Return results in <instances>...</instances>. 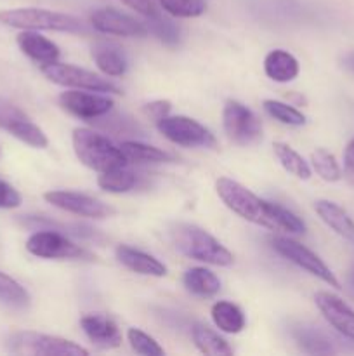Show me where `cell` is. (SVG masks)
<instances>
[{
  "mask_svg": "<svg viewBox=\"0 0 354 356\" xmlns=\"http://www.w3.org/2000/svg\"><path fill=\"white\" fill-rule=\"evenodd\" d=\"M120 149L124 152L125 159L132 163H170L174 156L156 146L144 145L139 141H124Z\"/></svg>",
  "mask_w": 354,
  "mask_h": 356,
  "instance_id": "26",
  "label": "cell"
},
{
  "mask_svg": "<svg viewBox=\"0 0 354 356\" xmlns=\"http://www.w3.org/2000/svg\"><path fill=\"white\" fill-rule=\"evenodd\" d=\"M135 184H137V177L132 170L127 169V165L101 172V176L97 177V186L108 193H127L134 190Z\"/></svg>",
  "mask_w": 354,
  "mask_h": 356,
  "instance_id": "27",
  "label": "cell"
},
{
  "mask_svg": "<svg viewBox=\"0 0 354 356\" xmlns=\"http://www.w3.org/2000/svg\"><path fill=\"white\" fill-rule=\"evenodd\" d=\"M170 108H172V106H170V101H163V99L153 101V103L146 104L144 113L148 115L149 118H153L155 122H158L160 118H163V117H167V115H169Z\"/></svg>",
  "mask_w": 354,
  "mask_h": 356,
  "instance_id": "37",
  "label": "cell"
},
{
  "mask_svg": "<svg viewBox=\"0 0 354 356\" xmlns=\"http://www.w3.org/2000/svg\"><path fill=\"white\" fill-rule=\"evenodd\" d=\"M0 127L6 129L24 145L33 146V148H45L49 145V139L44 131L35 125L19 108L3 99H0Z\"/></svg>",
  "mask_w": 354,
  "mask_h": 356,
  "instance_id": "13",
  "label": "cell"
},
{
  "mask_svg": "<svg viewBox=\"0 0 354 356\" xmlns=\"http://www.w3.org/2000/svg\"><path fill=\"white\" fill-rule=\"evenodd\" d=\"M146 28H148L149 33L155 35L160 42H163L169 47H174L180 42V28L174 21L160 17L158 14L149 17V24Z\"/></svg>",
  "mask_w": 354,
  "mask_h": 356,
  "instance_id": "32",
  "label": "cell"
},
{
  "mask_svg": "<svg viewBox=\"0 0 354 356\" xmlns=\"http://www.w3.org/2000/svg\"><path fill=\"white\" fill-rule=\"evenodd\" d=\"M262 106L269 117L281 122V124L292 125V127H301V125L305 124V115L302 111H298L297 108L292 106V104L283 103V101L266 99L262 103Z\"/></svg>",
  "mask_w": 354,
  "mask_h": 356,
  "instance_id": "30",
  "label": "cell"
},
{
  "mask_svg": "<svg viewBox=\"0 0 354 356\" xmlns=\"http://www.w3.org/2000/svg\"><path fill=\"white\" fill-rule=\"evenodd\" d=\"M115 254H117V259L120 261L125 268L134 271V273L156 278L167 277V273H169V270H167V266L162 261H158L155 256H151V254H146L130 245H118Z\"/></svg>",
  "mask_w": 354,
  "mask_h": 356,
  "instance_id": "17",
  "label": "cell"
},
{
  "mask_svg": "<svg viewBox=\"0 0 354 356\" xmlns=\"http://www.w3.org/2000/svg\"><path fill=\"white\" fill-rule=\"evenodd\" d=\"M273 149L278 162L281 163V167H283L287 172H290L292 176H295L297 179L307 181L309 177H311V167H309V163L305 162L294 148H290V146L285 145V143H274Z\"/></svg>",
  "mask_w": 354,
  "mask_h": 356,
  "instance_id": "28",
  "label": "cell"
},
{
  "mask_svg": "<svg viewBox=\"0 0 354 356\" xmlns=\"http://www.w3.org/2000/svg\"><path fill=\"white\" fill-rule=\"evenodd\" d=\"M344 172L347 179L354 184V139L346 146V152H344Z\"/></svg>",
  "mask_w": 354,
  "mask_h": 356,
  "instance_id": "39",
  "label": "cell"
},
{
  "mask_svg": "<svg viewBox=\"0 0 354 356\" xmlns=\"http://www.w3.org/2000/svg\"><path fill=\"white\" fill-rule=\"evenodd\" d=\"M42 73L51 80L52 83H58L62 87H71V89L92 90L101 94H121L115 83L103 79L97 73L89 70L78 68L75 65H66V63H51V65L40 66Z\"/></svg>",
  "mask_w": 354,
  "mask_h": 356,
  "instance_id": "8",
  "label": "cell"
},
{
  "mask_svg": "<svg viewBox=\"0 0 354 356\" xmlns=\"http://www.w3.org/2000/svg\"><path fill=\"white\" fill-rule=\"evenodd\" d=\"M23 202L19 191L9 183L0 179V209H17Z\"/></svg>",
  "mask_w": 354,
  "mask_h": 356,
  "instance_id": "36",
  "label": "cell"
},
{
  "mask_svg": "<svg viewBox=\"0 0 354 356\" xmlns=\"http://www.w3.org/2000/svg\"><path fill=\"white\" fill-rule=\"evenodd\" d=\"M127 339L130 343V348L139 355L144 356H162L163 348L153 339L151 336H148L146 332L139 329H128Z\"/></svg>",
  "mask_w": 354,
  "mask_h": 356,
  "instance_id": "34",
  "label": "cell"
},
{
  "mask_svg": "<svg viewBox=\"0 0 354 356\" xmlns=\"http://www.w3.org/2000/svg\"><path fill=\"white\" fill-rule=\"evenodd\" d=\"M120 2H124L125 6H128L130 9H134L135 13L142 14V16L146 17H153L156 16V7L155 3H153V0H120Z\"/></svg>",
  "mask_w": 354,
  "mask_h": 356,
  "instance_id": "38",
  "label": "cell"
},
{
  "mask_svg": "<svg viewBox=\"0 0 354 356\" xmlns=\"http://www.w3.org/2000/svg\"><path fill=\"white\" fill-rule=\"evenodd\" d=\"M191 337L198 350L203 355L208 356H231L233 348L229 346L228 341L224 337L219 336L215 330L210 327L203 325V323H194L191 329Z\"/></svg>",
  "mask_w": 354,
  "mask_h": 356,
  "instance_id": "24",
  "label": "cell"
},
{
  "mask_svg": "<svg viewBox=\"0 0 354 356\" xmlns=\"http://www.w3.org/2000/svg\"><path fill=\"white\" fill-rule=\"evenodd\" d=\"M351 284H353V287H354V270H353V275H351Z\"/></svg>",
  "mask_w": 354,
  "mask_h": 356,
  "instance_id": "41",
  "label": "cell"
},
{
  "mask_svg": "<svg viewBox=\"0 0 354 356\" xmlns=\"http://www.w3.org/2000/svg\"><path fill=\"white\" fill-rule=\"evenodd\" d=\"M174 247L186 257L212 266L228 268L235 263L233 254L215 236L189 222H177L169 232Z\"/></svg>",
  "mask_w": 354,
  "mask_h": 356,
  "instance_id": "2",
  "label": "cell"
},
{
  "mask_svg": "<svg viewBox=\"0 0 354 356\" xmlns=\"http://www.w3.org/2000/svg\"><path fill=\"white\" fill-rule=\"evenodd\" d=\"M314 211L323 222L347 242L354 243V221L340 205L330 200L314 202Z\"/></svg>",
  "mask_w": 354,
  "mask_h": 356,
  "instance_id": "19",
  "label": "cell"
},
{
  "mask_svg": "<svg viewBox=\"0 0 354 356\" xmlns=\"http://www.w3.org/2000/svg\"><path fill=\"white\" fill-rule=\"evenodd\" d=\"M160 3L174 17H198L207 10L203 0H160Z\"/></svg>",
  "mask_w": 354,
  "mask_h": 356,
  "instance_id": "33",
  "label": "cell"
},
{
  "mask_svg": "<svg viewBox=\"0 0 354 356\" xmlns=\"http://www.w3.org/2000/svg\"><path fill=\"white\" fill-rule=\"evenodd\" d=\"M92 59L108 76H121L127 72V58L121 49L111 42H97L92 47Z\"/></svg>",
  "mask_w": 354,
  "mask_h": 356,
  "instance_id": "21",
  "label": "cell"
},
{
  "mask_svg": "<svg viewBox=\"0 0 354 356\" xmlns=\"http://www.w3.org/2000/svg\"><path fill=\"white\" fill-rule=\"evenodd\" d=\"M311 163L312 169L316 170V174L323 181L335 183V181H339L342 177V170H340V165L337 163V159L332 153L326 152L325 148H318L316 152H312Z\"/></svg>",
  "mask_w": 354,
  "mask_h": 356,
  "instance_id": "31",
  "label": "cell"
},
{
  "mask_svg": "<svg viewBox=\"0 0 354 356\" xmlns=\"http://www.w3.org/2000/svg\"><path fill=\"white\" fill-rule=\"evenodd\" d=\"M156 129L160 134H163V138L184 148H217L215 136L200 122L184 117V115H177V117L167 115L156 122Z\"/></svg>",
  "mask_w": 354,
  "mask_h": 356,
  "instance_id": "6",
  "label": "cell"
},
{
  "mask_svg": "<svg viewBox=\"0 0 354 356\" xmlns=\"http://www.w3.org/2000/svg\"><path fill=\"white\" fill-rule=\"evenodd\" d=\"M222 125L229 141L235 145L250 146L262 138V124L257 115L238 101H226L222 110Z\"/></svg>",
  "mask_w": 354,
  "mask_h": 356,
  "instance_id": "10",
  "label": "cell"
},
{
  "mask_svg": "<svg viewBox=\"0 0 354 356\" xmlns=\"http://www.w3.org/2000/svg\"><path fill=\"white\" fill-rule=\"evenodd\" d=\"M0 301L12 308L23 309L30 306V294L14 278L0 271Z\"/></svg>",
  "mask_w": 354,
  "mask_h": 356,
  "instance_id": "29",
  "label": "cell"
},
{
  "mask_svg": "<svg viewBox=\"0 0 354 356\" xmlns=\"http://www.w3.org/2000/svg\"><path fill=\"white\" fill-rule=\"evenodd\" d=\"M292 336H294L295 343L298 344L304 353L309 355H335L339 351V348L335 346V341L332 337L326 336L325 332H321L319 329L312 325H302L294 327L292 330Z\"/></svg>",
  "mask_w": 354,
  "mask_h": 356,
  "instance_id": "20",
  "label": "cell"
},
{
  "mask_svg": "<svg viewBox=\"0 0 354 356\" xmlns=\"http://www.w3.org/2000/svg\"><path fill=\"white\" fill-rule=\"evenodd\" d=\"M298 61L290 52L274 49L264 59V72L271 80L278 83L292 82L298 75Z\"/></svg>",
  "mask_w": 354,
  "mask_h": 356,
  "instance_id": "22",
  "label": "cell"
},
{
  "mask_svg": "<svg viewBox=\"0 0 354 356\" xmlns=\"http://www.w3.org/2000/svg\"><path fill=\"white\" fill-rule=\"evenodd\" d=\"M0 23L19 30H49L65 31V33H87V28L78 17L56 10L37 9V7H21L7 9L0 13Z\"/></svg>",
  "mask_w": 354,
  "mask_h": 356,
  "instance_id": "4",
  "label": "cell"
},
{
  "mask_svg": "<svg viewBox=\"0 0 354 356\" xmlns=\"http://www.w3.org/2000/svg\"><path fill=\"white\" fill-rule=\"evenodd\" d=\"M184 287L198 298H214L221 291V280L207 268H191L184 273Z\"/></svg>",
  "mask_w": 354,
  "mask_h": 356,
  "instance_id": "23",
  "label": "cell"
},
{
  "mask_svg": "<svg viewBox=\"0 0 354 356\" xmlns=\"http://www.w3.org/2000/svg\"><path fill=\"white\" fill-rule=\"evenodd\" d=\"M58 101L62 110H66L68 113L92 122L110 113L115 106L111 97L104 96L101 92H92V90L83 92L82 89L66 90L59 96Z\"/></svg>",
  "mask_w": 354,
  "mask_h": 356,
  "instance_id": "11",
  "label": "cell"
},
{
  "mask_svg": "<svg viewBox=\"0 0 354 356\" xmlns=\"http://www.w3.org/2000/svg\"><path fill=\"white\" fill-rule=\"evenodd\" d=\"M106 117V115H104ZM106 122L97 120V125L106 131L115 132V134H142L141 127H139L135 122H132L130 118L120 117V115H110V117L104 118Z\"/></svg>",
  "mask_w": 354,
  "mask_h": 356,
  "instance_id": "35",
  "label": "cell"
},
{
  "mask_svg": "<svg viewBox=\"0 0 354 356\" xmlns=\"http://www.w3.org/2000/svg\"><path fill=\"white\" fill-rule=\"evenodd\" d=\"M210 315L219 330L226 334H239L245 329V315L236 305L229 301H217L210 309Z\"/></svg>",
  "mask_w": 354,
  "mask_h": 356,
  "instance_id": "25",
  "label": "cell"
},
{
  "mask_svg": "<svg viewBox=\"0 0 354 356\" xmlns=\"http://www.w3.org/2000/svg\"><path fill=\"white\" fill-rule=\"evenodd\" d=\"M314 302L326 322L346 339L354 343V309L339 296L330 292H318Z\"/></svg>",
  "mask_w": 354,
  "mask_h": 356,
  "instance_id": "15",
  "label": "cell"
},
{
  "mask_svg": "<svg viewBox=\"0 0 354 356\" xmlns=\"http://www.w3.org/2000/svg\"><path fill=\"white\" fill-rule=\"evenodd\" d=\"M45 202H49L54 207L61 209V211L69 212V214L82 216V218H92V219H103L113 214V209L108 207L97 198L89 197V195L76 193V191H65V190H54L44 193Z\"/></svg>",
  "mask_w": 354,
  "mask_h": 356,
  "instance_id": "12",
  "label": "cell"
},
{
  "mask_svg": "<svg viewBox=\"0 0 354 356\" xmlns=\"http://www.w3.org/2000/svg\"><path fill=\"white\" fill-rule=\"evenodd\" d=\"M83 334L99 350H113L121 344V332L113 318L104 313H90L80 320Z\"/></svg>",
  "mask_w": 354,
  "mask_h": 356,
  "instance_id": "16",
  "label": "cell"
},
{
  "mask_svg": "<svg viewBox=\"0 0 354 356\" xmlns=\"http://www.w3.org/2000/svg\"><path fill=\"white\" fill-rule=\"evenodd\" d=\"M344 66H346L347 70H351V72L354 73V52H351V54H347L346 58H344Z\"/></svg>",
  "mask_w": 354,
  "mask_h": 356,
  "instance_id": "40",
  "label": "cell"
},
{
  "mask_svg": "<svg viewBox=\"0 0 354 356\" xmlns=\"http://www.w3.org/2000/svg\"><path fill=\"white\" fill-rule=\"evenodd\" d=\"M26 250L42 259H78L94 261L96 256L76 245L75 242L62 235L58 229H38L26 240Z\"/></svg>",
  "mask_w": 354,
  "mask_h": 356,
  "instance_id": "7",
  "label": "cell"
},
{
  "mask_svg": "<svg viewBox=\"0 0 354 356\" xmlns=\"http://www.w3.org/2000/svg\"><path fill=\"white\" fill-rule=\"evenodd\" d=\"M215 191L229 211L253 225H259L271 232L288 233V235L305 233V222L297 214L288 211L283 205L262 200L238 181L219 177L215 183Z\"/></svg>",
  "mask_w": 354,
  "mask_h": 356,
  "instance_id": "1",
  "label": "cell"
},
{
  "mask_svg": "<svg viewBox=\"0 0 354 356\" xmlns=\"http://www.w3.org/2000/svg\"><path fill=\"white\" fill-rule=\"evenodd\" d=\"M7 346L16 355H31V356H87L89 351L73 341L62 339L58 336H47V334L31 332H14L7 341Z\"/></svg>",
  "mask_w": 354,
  "mask_h": 356,
  "instance_id": "5",
  "label": "cell"
},
{
  "mask_svg": "<svg viewBox=\"0 0 354 356\" xmlns=\"http://www.w3.org/2000/svg\"><path fill=\"white\" fill-rule=\"evenodd\" d=\"M90 24L94 30L106 35H118V37H146L148 28L139 23L128 14L120 13L117 9H97L90 14Z\"/></svg>",
  "mask_w": 354,
  "mask_h": 356,
  "instance_id": "14",
  "label": "cell"
},
{
  "mask_svg": "<svg viewBox=\"0 0 354 356\" xmlns=\"http://www.w3.org/2000/svg\"><path fill=\"white\" fill-rule=\"evenodd\" d=\"M271 245H273V249L276 250L280 256H283L285 259L294 263L295 266H298L301 270L307 271L312 277L319 278V280L325 282L330 287L340 289V282L337 280L333 271L326 266L325 261H323L318 254L312 252L311 249H307L305 245L298 243L297 240L288 238V236H273V238H271Z\"/></svg>",
  "mask_w": 354,
  "mask_h": 356,
  "instance_id": "9",
  "label": "cell"
},
{
  "mask_svg": "<svg viewBox=\"0 0 354 356\" xmlns=\"http://www.w3.org/2000/svg\"><path fill=\"white\" fill-rule=\"evenodd\" d=\"M17 45L26 54L28 58L33 59L40 66L51 65L59 59V47L49 38L38 35L35 30H24L23 33L17 35Z\"/></svg>",
  "mask_w": 354,
  "mask_h": 356,
  "instance_id": "18",
  "label": "cell"
},
{
  "mask_svg": "<svg viewBox=\"0 0 354 356\" xmlns=\"http://www.w3.org/2000/svg\"><path fill=\"white\" fill-rule=\"evenodd\" d=\"M73 149L80 162L89 169L97 172L117 169V167L127 165L128 160L125 159L124 152L113 145L103 134L90 131V129L78 127L73 131Z\"/></svg>",
  "mask_w": 354,
  "mask_h": 356,
  "instance_id": "3",
  "label": "cell"
}]
</instances>
